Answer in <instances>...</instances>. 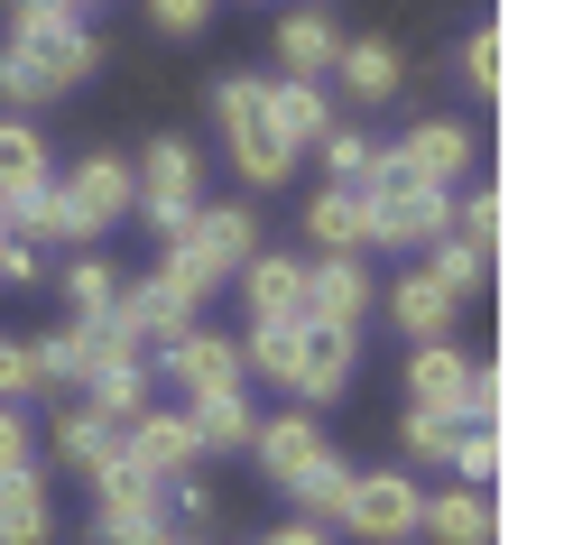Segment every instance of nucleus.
<instances>
[{
  "instance_id": "f257e3e1",
  "label": "nucleus",
  "mask_w": 564,
  "mask_h": 545,
  "mask_svg": "<svg viewBox=\"0 0 564 545\" xmlns=\"http://www.w3.org/2000/svg\"><path fill=\"white\" fill-rule=\"evenodd\" d=\"M93 65H102V46L84 37L75 10H56V0H10V56H0V102L10 111H37V102H56V92H75Z\"/></svg>"
},
{
  "instance_id": "f8f14e48",
  "label": "nucleus",
  "mask_w": 564,
  "mask_h": 545,
  "mask_svg": "<svg viewBox=\"0 0 564 545\" xmlns=\"http://www.w3.org/2000/svg\"><path fill=\"white\" fill-rule=\"evenodd\" d=\"M241 287H250V315L260 324H305V259L296 250H250Z\"/></svg>"
},
{
  "instance_id": "a19ab883",
  "label": "nucleus",
  "mask_w": 564,
  "mask_h": 545,
  "mask_svg": "<svg viewBox=\"0 0 564 545\" xmlns=\"http://www.w3.org/2000/svg\"><path fill=\"white\" fill-rule=\"evenodd\" d=\"M204 19H214V0H149V29L167 37H204Z\"/></svg>"
},
{
  "instance_id": "2eb2a0df",
  "label": "nucleus",
  "mask_w": 564,
  "mask_h": 545,
  "mask_svg": "<svg viewBox=\"0 0 564 545\" xmlns=\"http://www.w3.org/2000/svg\"><path fill=\"white\" fill-rule=\"evenodd\" d=\"M84 407H102V416H139V407H149V351H130V342H111L102 351V361H93L84 370Z\"/></svg>"
},
{
  "instance_id": "a18cd8bd",
  "label": "nucleus",
  "mask_w": 564,
  "mask_h": 545,
  "mask_svg": "<svg viewBox=\"0 0 564 545\" xmlns=\"http://www.w3.org/2000/svg\"><path fill=\"white\" fill-rule=\"evenodd\" d=\"M0 287H37V250L10 241V259H0Z\"/></svg>"
},
{
  "instance_id": "09e8293b",
  "label": "nucleus",
  "mask_w": 564,
  "mask_h": 545,
  "mask_svg": "<svg viewBox=\"0 0 564 545\" xmlns=\"http://www.w3.org/2000/svg\"><path fill=\"white\" fill-rule=\"evenodd\" d=\"M158 545H204V536H158Z\"/></svg>"
},
{
  "instance_id": "7ed1b4c3",
  "label": "nucleus",
  "mask_w": 564,
  "mask_h": 545,
  "mask_svg": "<svg viewBox=\"0 0 564 545\" xmlns=\"http://www.w3.org/2000/svg\"><path fill=\"white\" fill-rule=\"evenodd\" d=\"M130 176H139V204H130V212L158 231V241H176V231L195 222V195H204V167H195V149H185V139H158V149L139 157Z\"/></svg>"
},
{
  "instance_id": "4c0bfd02",
  "label": "nucleus",
  "mask_w": 564,
  "mask_h": 545,
  "mask_svg": "<svg viewBox=\"0 0 564 545\" xmlns=\"http://www.w3.org/2000/svg\"><path fill=\"white\" fill-rule=\"evenodd\" d=\"M37 389H46L37 379V342H0V397L19 407V397H37Z\"/></svg>"
},
{
  "instance_id": "49530a36",
  "label": "nucleus",
  "mask_w": 564,
  "mask_h": 545,
  "mask_svg": "<svg viewBox=\"0 0 564 545\" xmlns=\"http://www.w3.org/2000/svg\"><path fill=\"white\" fill-rule=\"evenodd\" d=\"M269 545H334V536H324V527H305V517H296V527H278Z\"/></svg>"
},
{
  "instance_id": "2f4dec72",
  "label": "nucleus",
  "mask_w": 564,
  "mask_h": 545,
  "mask_svg": "<svg viewBox=\"0 0 564 545\" xmlns=\"http://www.w3.org/2000/svg\"><path fill=\"white\" fill-rule=\"evenodd\" d=\"M241 370H260V379H278V389H288V379H296V324H250Z\"/></svg>"
},
{
  "instance_id": "bb28decb",
  "label": "nucleus",
  "mask_w": 564,
  "mask_h": 545,
  "mask_svg": "<svg viewBox=\"0 0 564 545\" xmlns=\"http://www.w3.org/2000/svg\"><path fill=\"white\" fill-rule=\"evenodd\" d=\"M84 481H93V490H102V517H111V509H158V471H149V462H139V454H130V444H121V454H102V462H93V471H84Z\"/></svg>"
},
{
  "instance_id": "4be33fe9",
  "label": "nucleus",
  "mask_w": 564,
  "mask_h": 545,
  "mask_svg": "<svg viewBox=\"0 0 564 545\" xmlns=\"http://www.w3.org/2000/svg\"><path fill=\"white\" fill-rule=\"evenodd\" d=\"M334 19H324V10H288V19H278V65H288V75L296 84H315V75H334Z\"/></svg>"
},
{
  "instance_id": "473e14b6",
  "label": "nucleus",
  "mask_w": 564,
  "mask_h": 545,
  "mask_svg": "<svg viewBox=\"0 0 564 545\" xmlns=\"http://www.w3.org/2000/svg\"><path fill=\"white\" fill-rule=\"evenodd\" d=\"M315 149H324V167H334V185H361V176H370V157H380V149H370V139H361V130H343V121H334V130H324V139H315Z\"/></svg>"
},
{
  "instance_id": "6e6552de",
  "label": "nucleus",
  "mask_w": 564,
  "mask_h": 545,
  "mask_svg": "<svg viewBox=\"0 0 564 545\" xmlns=\"http://www.w3.org/2000/svg\"><path fill=\"white\" fill-rule=\"evenodd\" d=\"M176 241L195 250L204 269L223 277V287H231V277H241V259L260 250V222H250V204H195V222H185Z\"/></svg>"
},
{
  "instance_id": "e433bc0d",
  "label": "nucleus",
  "mask_w": 564,
  "mask_h": 545,
  "mask_svg": "<svg viewBox=\"0 0 564 545\" xmlns=\"http://www.w3.org/2000/svg\"><path fill=\"white\" fill-rule=\"evenodd\" d=\"M158 490L176 500L185 527H214V517H223V500H214V481H204V471H176V481H158Z\"/></svg>"
},
{
  "instance_id": "a211bd4d",
  "label": "nucleus",
  "mask_w": 564,
  "mask_h": 545,
  "mask_svg": "<svg viewBox=\"0 0 564 545\" xmlns=\"http://www.w3.org/2000/svg\"><path fill=\"white\" fill-rule=\"evenodd\" d=\"M260 111H269V130L288 139V149H315V139L334 130V102H324L315 84H296V75H278V84L260 92Z\"/></svg>"
},
{
  "instance_id": "79ce46f5",
  "label": "nucleus",
  "mask_w": 564,
  "mask_h": 545,
  "mask_svg": "<svg viewBox=\"0 0 564 545\" xmlns=\"http://www.w3.org/2000/svg\"><path fill=\"white\" fill-rule=\"evenodd\" d=\"M463 425H500V370L473 361V389H463Z\"/></svg>"
},
{
  "instance_id": "cd10ccee",
  "label": "nucleus",
  "mask_w": 564,
  "mask_h": 545,
  "mask_svg": "<svg viewBox=\"0 0 564 545\" xmlns=\"http://www.w3.org/2000/svg\"><path fill=\"white\" fill-rule=\"evenodd\" d=\"M56 287H65V305H75V324H111L121 315V269H111V259H75Z\"/></svg>"
},
{
  "instance_id": "4468645a",
  "label": "nucleus",
  "mask_w": 564,
  "mask_h": 545,
  "mask_svg": "<svg viewBox=\"0 0 564 545\" xmlns=\"http://www.w3.org/2000/svg\"><path fill=\"white\" fill-rule=\"evenodd\" d=\"M334 75H343V92H351L361 111H380L389 92L408 84V56H398L389 37H343V46H334Z\"/></svg>"
},
{
  "instance_id": "dca6fc26",
  "label": "nucleus",
  "mask_w": 564,
  "mask_h": 545,
  "mask_svg": "<svg viewBox=\"0 0 564 545\" xmlns=\"http://www.w3.org/2000/svg\"><path fill=\"white\" fill-rule=\"evenodd\" d=\"M398 157H408V167L426 176V185H444V195H454V176L473 167V130H463V121H444V111H435V121H416L408 139H398Z\"/></svg>"
},
{
  "instance_id": "b1692460",
  "label": "nucleus",
  "mask_w": 564,
  "mask_h": 545,
  "mask_svg": "<svg viewBox=\"0 0 564 545\" xmlns=\"http://www.w3.org/2000/svg\"><path fill=\"white\" fill-rule=\"evenodd\" d=\"M102 454H121V416H102V407H65V416H56V462H65V471H93Z\"/></svg>"
},
{
  "instance_id": "f03ea898",
  "label": "nucleus",
  "mask_w": 564,
  "mask_h": 545,
  "mask_svg": "<svg viewBox=\"0 0 564 545\" xmlns=\"http://www.w3.org/2000/svg\"><path fill=\"white\" fill-rule=\"evenodd\" d=\"M351 195H361L370 241H389V250H416V241H435V231H454V222H444V204H454V195H444V185H426L398 149L370 157V176L351 185Z\"/></svg>"
},
{
  "instance_id": "c03bdc74",
  "label": "nucleus",
  "mask_w": 564,
  "mask_h": 545,
  "mask_svg": "<svg viewBox=\"0 0 564 545\" xmlns=\"http://www.w3.org/2000/svg\"><path fill=\"white\" fill-rule=\"evenodd\" d=\"M167 527H158V509H111L102 517V545H158Z\"/></svg>"
},
{
  "instance_id": "de8ad7c7",
  "label": "nucleus",
  "mask_w": 564,
  "mask_h": 545,
  "mask_svg": "<svg viewBox=\"0 0 564 545\" xmlns=\"http://www.w3.org/2000/svg\"><path fill=\"white\" fill-rule=\"evenodd\" d=\"M56 10H75V19H84V10H93V0H56Z\"/></svg>"
},
{
  "instance_id": "39448f33",
  "label": "nucleus",
  "mask_w": 564,
  "mask_h": 545,
  "mask_svg": "<svg viewBox=\"0 0 564 545\" xmlns=\"http://www.w3.org/2000/svg\"><path fill=\"white\" fill-rule=\"evenodd\" d=\"M56 195H65V212H75V241H93L102 222H121V212L139 204V176H130V157L93 149V157H75V176H65Z\"/></svg>"
},
{
  "instance_id": "72a5a7b5",
  "label": "nucleus",
  "mask_w": 564,
  "mask_h": 545,
  "mask_svg": "<svg viewBox=\"0 0 564 545\" xmlns=\"http://www.w3.org/2000/svg\"><path fill=\"white\" fill-rule=\"evenodd\" d=\"M444 222H463V241L490 250V241H500V195H490V185H473L463 204H444Z\"/></svg>"
},
{
  "instance_id": "37998d69",
  "label": "nucleus",
  "mask_w": 564,
  "mask_h": 545,
  "mask_svg": "<svg viewBox=\"0 0 564 545\" xmlns=\"http://www.w3.org/2000/svg\"><path fill=\"white\" fill-rule=\"evenodd\" d=\"M29 435H37V425L0 397V481H10V471H29Z\"/></svg>"
},
{
  "instance_id": "5701e85b",
  "label": "nucleus",
  "mask_w": 564,
  "mask_h": 545,
  "mask_svg": "<svg viewBox=\"0 0 564 545\" xmlns=\"http://www.w3.org/2000/svg\"><path fill=\"white\" fill-rule=\"evenodd\" d=\"M223 139H231V167H241L250 185H288V167H296V149H288V139L269 130V111H250V121H231Z\"/></svg>"
},
{
  "instance_id": "6ab92c4d",
  "label": "nucleus",
  "mask_w": 564,
  "mask_h": 545,
  "mask_svg": "<svg viewBox=\"0 0 564 545\" xmlns=\"http://www.w3.org/2000/svg\"><path fill=\"white\" fill-rule=\"evenodd\" d=\"M37 185H56L46 176V130L29 121V111H0V204L37 195Z\"/></svg>"
},
{
  "instance_id": "ea45409f",
  "label": "nucleus",
  "mask_w": 564,
  "mask_h": 545,
  "mask_svg": "<svg viewBox=\"0 0 564 545\" xmlns=\"http://www.w3.org/2000/svg\"><path fill=\"white\" fill-rule=\"evenodd\" d=\"M260 92H269L260 75H223V84H214V121H223V130L250 121V111H260Z\"/></svg>"
},
{
  "instance_id": "c756f323",
  "label": "nucleus",
  "mask_w": 564,
  "mask_h": 545,
  "mask_svg": "<svg viewBox=\"0 0 564 545\" xmlns=\"http://www.w3.org/2000/svg\"><path fill=\"white\" fill-rule=\"evenodd\" d=\"M288 500H305V527H343V500H351V462H334L324 454L315 471H305V481L288 490Z\"/></svg>"
},
{
  "instance_id": "ddd939ff",
  "label": "nucleus",
  "mask_w": 564,
  "mask_h": 545,
  "mask_svg": "<svg viewBox=\"0 0 564 545\" xmlns=\"http://www.w3.org/2000/svg\"><path fill=\"white\" fill-rule=\"evenodd\" d=\"M250 444H260V471H269L278 490H296L305 471L334 454V444H324L315 425H305V407H288V416H260V435H250Z\"/></svg>"
},
{
  "instance_id": "c9c22d12",
  "label": "nucleus",
  "mask_w": 564,
  "mask_h": 545,
  "mask_svg": "<svg viewBox=\"0 0 564 545\" xmlns=\"http://www.w3.org/2000/svg\"><path fill=\"white\" fill-rule=\"evenodd\" d=\"M454 462H463V490H490V471H500V435H490V425H463Z\"/></svg>"
},
{
  "instance_id": "9b49d317",
  "label": "nucleus",
  "mask_w": 564,
  "mask_h": 545,
  "mask_svg": "<svg viewBox=\"0 0 564 545\" xmlns=\"http://www.w3.org/2000/svg\"><path fill=\"white\" fill-rule=\"evenodd\" d=\"M121 444L158 471V481H176V471L204 462V444H195V425H185V407H139V416L121 425Z\"/></svg>"
},
{
  "instance_id": "1a4fd4ad",
  "label": "nucleus",
  "mask_w": 564,
  "mask_h": 545,
  "mask_svg": "<svg viewBox=\"0 0 564 545\" xmlns=\"http://www.w3.org/2000/svg\"><path fill=\"white\" fill-rule=\"evenodd\" d=\"M463 389H473V351H454V334L408 351V407H426V416H454V425H463Z\"/></svg>"
},
{
  "instance_id": "a878e982",
  "label": "nucleus",
  "mask_w": 564,
  "mask_h": 545,
  "mask_svg": "<svg viewBox=\"0 0 564 545\" xmlns=\"http://www.w3.org/2000/svg\"><path fill=\"white\" fill-rule=\"evenodd\" d=\"M46 527H56L46 517V481L37 471H10L0 481V545H46Z\"/></svg>"
},
{
  "instance_id": "412c9836",
  "label": "nucleus",
  "mask_w": 564,
  "mask_h": 545,
  "mask_svg": "<svg viewBox=\"0 0 564 545\" xmlns=\"http://www.w3.org/2000/svg\"><path fill=\"white\" fill-rule=\"evenodd\" d=\"M416 536L435 545H490V490H435L416 509Z\"/></svg>"
},
{
  "instance_id": "58836bf2",
  "label": "nucleus",
  "mask_w": 564,
  "mask_h": 545,
  "mask_svg": "<svg viewBox=\"0 0 564 545\" xmlns=\"http://www.w3.org/2000/svg\"><path fill=\"white\" fill-rule=\"evenodd\" d=\"M463 84H473V92H500V29H473V37H463Z\"/></svg>"
},
{
  "instance_id": "20e7f679",
  "label": "nucleus",
  "mask_w": 564,
  "mask_h": 545,
  "mask_svg": "<svg viewBox=\"0 0 564 545\" xmlns=\"http://www.w3.org/2000/svg\"><path fill=\"white\" fill-rule=\"evenodd\" d=\"M416 509H426V490H416L408 471H351L343 527L370 536V545H408V536H416Z\"/></svg>"
},
{
  "instance_id": "9d476101",
  "label": "nucleus",
  "mask_w": 564,
  "mask_h": 545,
  "mask_svg": "<svg viewBox=\"0 0 564 545\" xmlns=\"http://www.w3.org/2000/svg\"><path fill=\"white\" fill-rule=\"evenodd\" d=\"M370 315V269L361 250H334L305 269V324H361Z\"/></svg>"
},
{
  "instance_id": "423d86ee",
  "label": "nucleus",
  "mask_w": 564,
  "mask_h": 545,
  "mask_svg": "<svg viewBox=\"0 0 564 545\" xmlns=\"http://www.w3.org/2000/svg\"><path fill=\"white\" fill-rule=\"evenodd\" d=\"M351 351H361V324H296V407H324L351 389Z\"/></svg>"
},
{
  "instance_id": "8fccbe9b",
  "label": "nucleus",
  "mask_w": 564,
  "mask_h": 545,
  "mask_svg": "<svg viewBox=\"0 0 564 545\" xmlns=\"http://www.w3.org/2000/svg\"><path fill=\"white\" fill-rule=\"evenodd\" d=\"M0 259H10V222H0Z\"/></svg>"
},
{
  "instance_id": "393cba45",
  "label": "nucleus",
  "mask_w": 564,
  "mask_h": 545,
  "mask_svg": "<svg viewBox=\"0 0 564 545\" xmlns=\"http://www.w3.org/2000/svg\"><path fill=\"white\" fill-rule=\"evenodd\" d=\"M185 425H195V444L214 454V444H250L260 435V416H250L241 389H214V397H185Z\"/></svg>"
},
{
  "instance_id": "f704fd0d",
  "label": "nucleus",
  "mask_w": 564,
  "mask_h": 545,
  "mask_svg": "<svg viewBox=\"0 0 564 545\" xmlns=\"http://www.w3.org/2000/svg\"><path fill=\"white\" fill-rule=\"evenodd\" d=\"M398 435H408V454H416V462H454V435H463V425H454V416L408 407V425H398Z\"/></svg>"
},
{
  "instance_id": "aec40b11",
  "label": "nucleus",
  "mask_w": 564,
  "mask_h": 545,
  "mask_svg": "<svg viewBox=\"0 0 564 545\" xmlns=\"http://www.w3.org/2000/svg\"><path fill=\"white\" fill-rule=\"evenodd\" d=\"M305 241H315V259H334V250H370L361 195H351V185H324V195H305Z\"/></svg>"
},
{
  "instance_id": "7c9ffc66",
  "label": "nucleus",
  "mask_w": 564,
  "mask_h": 545,
  "mask_svg": "<svg viewBox=\"0 0 564 545\" xmlns=\"http://www.w3.org/2000/svg\"><path fill=\"white\" fill-rule=\"evenodd\" d=\"M426 269H435V277H444L454 296H481V287H490V250L454 241V231H435V259H426Z\"/></svg>"
},
{
  "instance_id": "f3484780",
  "label": "nucleus",
  "mask_w": 564,
  "mask_h": 545,
  "mask_svg": "<svg viewBox=\"0 0 564 545\" xmlns=\"http://www.w3.org/2000/svg\"><path fill=\"white\" fill-rule=\"evenodd\" d=\"M454 287H444V277L435 269H408V277H398V296H389V315H398V334H408V342H444V334H454Z\"/></svg>"
},
{
  "instance_id": "0eeeda50",
  "label": "nucleus",
  "mask_w": 564,
  "mask_h": 545,
  "mask_svg": "<svg viewBox=\"0 0 564 545\" xmlns=\"http://www.w3.org/2000/svg\"><path fill=\"white\" fill-rule=\"evenodd\" d=\"M149 361H167V379L185 397H214V389H241V342L231 334H204V324H185V334H167V351H149Z\"/></svg>"
},
{
  "instance_id": "c85d7f7f",
  "label": "nucleus",
  "mask_w": 564,
  "mask_h": 545,
  "mask_svg": "<svg viewBox=\"0 0 564 545\" xmlns=\"http://www.w3.org/2000/svg\"><path fill=\"white\" fill-rule=\"evenodd\" d=\"M0 222H10V241H75V212H65L56 185H37V195H10V204H0Z\"/></svg>"
}]
</instances>
